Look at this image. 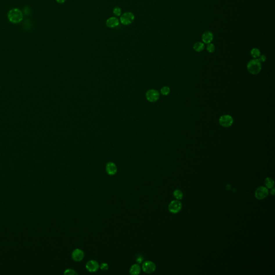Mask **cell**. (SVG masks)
I'll list each match as a JSON object with an SVG mask.
<instances>
[{
  "instance_id": "6da1fadb",
  "label": "cell",
  "mask_w": 275,
  "mask_h": 275,
  "mask_svg": "<svg viewBox=\"0 0 275 275\" xmlns=\"http://www.w3.org/2000/svg\"><path fill=\"white\" fill-rule=\"evenodd\" d=\"M8 17L9 21L14 24H17L22 21L23 14L21 10L17 8L12 9L9 11Z\"/></svg>"
},
{
  "instance_id": "7a4b0ae2",
  "label": "cell",
  "mask_w": 275,
  "mask_h": 275,
  "mask_svg": "<svg viewBox=\"0 0 275 275\" xmlns=\"http://www.w3.org/2000/svg\"><path fill=\"white\" fill-rule=\"evenodd\" d=\"M261 62L258 59L251 60L247 64V69L250 74L257 75L261 71Z\"/></svg>"
},
{
  "instance_id": "3957f363",
  "label": "cell",
  "mask_w": 275,
  "mask_h": 275,
  "mask_svg": "<svg viewBox=\"0 0 275 275\" xmlns=\"http://www.w3.org/2000/svg\"><path fill=\"white\" fill-rule=\"evenodd\" d=\"M134 15L131 12H126L123 14L120 18V21L123 25H129L134 20Z\"/></svg>"
},
{
  "instance_id": "277c9868",
  "label": "cell",
  "mask_w": 275,
  "mask_h": 275,
  "mask_svg": "<svg viewBox=\"0 0 275 275\" xmlns=\"http://www.w3.org/2000/svg\"><path fill=\"white\" fill-rule=\"evenodd\" d=\"M182 207V203L177 200L172 201L168 206V210L172 213L176 214L179 213L181 210Z\"/></svg>"
},
{
  "instance_id": "5b68a950",
  "label": "cell",
  "mask_w": 275,
  "mask_h": 275,
  "mask_svg": "<svg viewBox=\"0 0 275 275\" xmlns=\"http://www.w3.org/2000/svg\"><path fill=\"white\" fill-rule=\"evenodd\" d=\"M219 122L220 125L222 126V127H229L232 125L233 123V119L232 116L226 114V115H223L220 117Z\"/></svg>"
},
{
  "instance_id": "8992f818",
  "label": "cell",
  "mask_w": 275,
  "mask_h": 275,
  "mask_svg": "<svg viewBox=\"0 0 275 275\" xmlns=\"http://www.w3.org/2000/svg\"><path fill=\"white\" fill-rule=\"evenodd\" d=\"M142 269L143 272L146 274H152L155 271L156 265L152 261H145L142 265Z\"/></svg>"
},
{
  "instance_id": "52a82bcc",
  "label": "cell",
  "mask_w": 275,
  "mask_h": 275,
  "mask_svg": "<svg viewBox=\"0 0 275 275\" xmlns=\"http://www.w3.org/2000/svg\"><path fill=\"white\" fill-rule=\"evenodd\" d=\"M269 194L268 190L265 186H260L257 188L255 191V197L257 199H263L268 196Z\"/></svg>"
},
{
  "instance_id": "ba28073f",
  "label": "cell",
  "mask_w": 275,
  "mask_h": 275,
  "mask_svg": "<svg viewBox=\"0 0 275 275\" xmlns=\"http://www.w3.org/2000/svg\"><path fill=\"white\" fill-rule=\"evenodd\" d=\"M146 97L147 100L150 102H155L159 100L160 94L157 90L150 89L147 92Z\"/></svg>"
},
{
  "instance_id": "9c48e42d",
  "label": "cell",
  "mask_w": 275,
  "mask_h": 275,
  "mask_svg": "<svg viewBox=\"0 0 275 275\" xmlns=\"http://www.w3.org/2000/svg\"><path fill=\"white\" fill-rule=\"evenodd\" d=\"M71 256V258L75 262H80L84 258L85 253L83 250L77 248L73 251Z\"/></svg>"
},
{
  "instance_id": "30bf717a",
  "label": "cell",
  "mask_w": 275,
  "mask_h": 275,
  "mask_svg": "<svg viewBox=\"0 0 275 275\" xmlns=\"http://www.w3.org/2000/svg\"><path fill=\"white\" fill-rule=\"evenodd\" d=\"M86 268L90 272H97L100 268V265L97 261L90 260L86 263Z\"/></svg>"
},
{
  "instance_id": "8fae6325",
  "label": "cell",
  "mask_w": 275,
  "mask_h": 275,
  "mask_svg": "<svg viewBox=\"0 0 275 275\" xmlns=\"http://www.w3.org/2000/svg\"><path fill=\"white\" fill-rule=\"evenodd\" d=\"M106 172L109 175H114L117 172V167L116 164L112 162H109L105 167Z\"/></svg>"
},
{
  "instance_id": "7c38bea8",
  "label": "cell",
  "mask_w": 275,
  "mask_h": 275,
  "mask_svg": "<svg viewBox=\"0 0 275 275\" xmlns=\"http://www.w3.org/2000/svg\"><path fill=\"white\" fill-rule=\"evenodd\" d=\"M119 24V21L117 17H112L107 19L106 21V25L108 28H114Z\"/></svg>"
},
{
  "instance_id": "4fadbf2b",
  "label": "cell",
  "mask_w": 275,
  "mask_h": 275,
  "mask_svg": "<svg viewBox=\"0 0 275 275\" xmlns=\"http://www.w3.org/2000/svg\"><path fill=\"white\" fill-rule=\"evenodd\" d=\"M202 38L203 43L208 44L212 42L213 39V35L210 31H206L203 34Z\"/></svg>"
},
{
  "instance_id": "5bb4252c",
  "label": "cell",
  "mask_w": 275,
  "mask_h": 275,
  "mask_svg": "<svg viewBox=\"0 0 275 275\" xmlns=\"http://www.w3.org/2000/svg\"><path fill=\"white\" fill-rule=\"evenodd\" d=\"M141 268L140 267L139 264H134L131 267L130 269V274L132 275H139L141 272Z\"/></svg>"
},
{
  "instance_id": "9a60e30c",
  "label": "cell",
  "mask_w": 275,
  "mask_h": 275,
  "mask_svg": "<svg viewBox=\"0 0 275 275\" xmlns=\"http://www.w3.org/2000/svg\"><path fill=\"white\" fill-rule=\"evenodd\" d=\"M204 48L205 45L204 43L200 42H196L193 45V50L198 52H200L201 51L204 50Z\"/></svg>"
},
{
  "instance_id": "2e32d148",
  "label": "cell",
  "mask_w": 275,
  "mask_h": 275,
  "mask_svg": "<svg viewBox=\"0 0 275 275\" xmlns=\"http://www.w3.org/2000/svg\"><path fill=\"white\" fill-rule=\"evenodd\" d=\"M265 184L266 187L268 189H272L274 186V181L272 179L269 177H267L265 179Z\"/></svg>"
},
{
  "instance_id": "e0dca14e",
  "label": "cell",
  "mask_w": 275,
  "mask_h": 275,
  "mask_svg": "<svg viewBox=\"0 0 275 275\" xmlns=\"http://www.w3.org/2000/svg\"><path fill=\"white\" fill-rule=\"evenodd\" d=\"M251 55L255 59H257L260 56L261 52L257 48H254L250 51Z\"/></svg>"
},
{
  "instance_id": "ac0fdd59",
  "label": "cell",
  "mask_w": 275,
  "mask_h": 275,
  "mask_svg": "<svg viewBox=\"0 0 275 275\" xmlns=\"http://www.w3.org/2000/svg\"><path fill=\"white\" fill-rule=\"evenodd\" d=\"M173 195H174V196L175 198L177 200L182 199L183 197V193L182 192V191H181L180 190H175V191H174Z\"/></svg>"
},
{
  "instance_id": "d6986e66",
  "label": "cell",
  "mask_w": 275,
  "mask_h": 275,
  "mask_svg": "<svg viewBox=\"0 0 275 275\" xmlns=\"http://www.w3.org/2000/svg\"><path fill=\"white\" fill-rule=\"evenodd\" d=\"M170 88H169L168 87H167V86H164V87H162V88H161V94H162L163 95H164V96L168 95V94L170 93Z\"/></svg>"
},
{
  "instance_id": "ffe728a7",
  "label": "cell",
  "mask_w": 275,
  "mask_h": 275,
  "mask_svg": "<svg viewBox=\"0 0 275 275\" xmlns=\"http://www.w3.org/2000/svg\"><path fill=\"white\" fill-rule=\"evenodd\" d=\"M113 13L116 16H121V13H122V10H121V8L119 7H116L114 8V10H113Z\"/></svg>"
},
{
  "instance_id": "44dd1931",
  "label": "cell",
  "mask_w": 275,
  "mask_h": 275,
  "mask_svg": "<svg viewBox=\"0 0 275 275\" xmlns=\"http://www.w3.org/2000/svg\"><path fill=\"white\" fill-rule=\"evenodd\" d=\"M215 50L214 45L212 43L208 44L207 46V50L209 53H213Z\"/></svg>"
},
{
  "instance_id": "7402d4cb",
  "label": "cell",
  "mask_w": 275,
  "mask_h": 275,
  "mask_svg": "<svg viewBox=\"0 0 275 275\" xmlns=\"http://www.w3.org/2000/svg\"><path fill=\"white\" fill-rule=\"evenodd\" d=\"M64 275H78V273L72 269H67L64 272Z\"/></svg>"
},
{
  "instance_id": "603a6c76",
  "label": "cell",
  "mask_w": 275,
  "mask_h": 275,
  "mask_svg": "<svg viewBox=\"0 0 275 275\" xmlns=\"http://www.w3.org/2000/svg\"><path fill=\"white\" fill-rule=\"evenodd\" d=\"M100 268L101 270L106 271L109 269V265L107 263H102L101 265H100Z\"/></svg>"
},
{
  "instance_id": "cb8c5ba5",
  "label": "cell",
  "mask_w": 275,
  "mask_h": 275,
  "mask_svg": "<svg viewBox=\"0 0 275 275\" xmlns=\"http://www.w3.org/2000/svg\"><path fill=\"white\" fill-rule=\"evenodd\" d=\"M258 58H259L258 60L260 61L261 62H265L266 60V59H267V57L265 55H260V56L258 57Z\"/></svg>"
},
{
  "instance_id": "d4e9b609",
  "label": "cell",
  "mask_w": 275,
  "mask_h": 275,
  "mask_svg": "<svg viewBox=\"0 0 275 275\" xmlns=\"http://www.w3.org/2000/svg\"><path fill=\"white\" fill-rule=\"evenodd\" d=\"M136 261L137 263H138V264L141 263L143 262V257H142L141 255H140L139 257H138L137 258H136Z\"/></svg>"
},
{
  "instance_id": "484cf974",
  "label": "cell",
  "mask_w": 275,
  "mask_h": 275,
  "mask_svg": "<svg viewBox=\"0 0 275 275\" xmlns=\"http://www.w3.org/2000/svg\"><path fill=\"white\" fill-rule=\"evenodd\" d=\"M66 0H56V1L57 2V3L60 4H62L66 2Z\"/></svg>"
},
{
  "instance_id": "4316f807",
  "label": "cell",
  "mask_w": 275,
  "mask_h": 275,
  "mask_svg": "<svg viewBox=\"0 0 275 275\" xmlns=\"http://www.w3.org/2000/svg\"><path fill=\"white\" fill-rule=\"evenodd\" d=\"M270 193H271V195H273V196L275 195V189L274 188L272 189L271 191H270Z\"/></svg>"
}]
</instances>
